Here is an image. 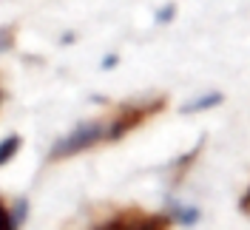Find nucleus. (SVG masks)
Here are the masks:
<instances>
[{
  "mask_svg": "<svg viewBox=\"0 0 250 230\" xmlns=\"http://www.w3.org/2000/svg\"><path fill=\"white\" fill-rule=\"evenodd\" d=\"M103 134V125H88V128H80L77 134H71L68 139H62L60 145L54 148V156H62V153H74L85 145H91L94 139Z\"/></svg>",
  "mask_w": 250,
  "mask_h": 230,
  "instance_id": "nucleus-1",
  "label": "nucleus"
},
{
  "mask_svg": "<svg viewBox=\"0 0 250 230\" xmlns=\"http://www.w3.org/2000/svg\"><path fill=\"white\" fill-rule=\"evenodd\" d=\"M15 151H17V139L12 137L9 142H6V145H3V148H0V162H6V159H9V156H12Z\"/></svg>",
  "mask_w": 250,
  "mask_h": 230,
  "instance_id": "nucleus-2",
  "label": "nucleus"
},
{
  "mask_svg": "<svg viewBox=\"0 0 250 230\" xmlns=\"http://www.w3.org/2000/svg\"><path fill=\"white\" fill-rule=\"evenodd\" d=\"M213 103H219V94H213V97H202V100H196V103H190V105H188V111H196V108L213 105Z\"/></svg>",
  "mask_w": 250,
  "mask_h": 230,
  "instance_id": "nucleus-3",
  "label": "nucleus"
}]
</instances>
